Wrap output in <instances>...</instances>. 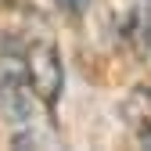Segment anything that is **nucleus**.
I'll return each mask as SVG.
<instances>
[{
	"label": "nucleus",
	"mask_w": 151,
	"mask_h": 151,
	"mask_svg": "<svg viewBox=\"0 0 151 151\" xmlns=\"http://www.w3.org/2000/svg\"><path fill=\"white\" fill-rule=\"evenodd\" d=\"M0 108L11 119L18 144H40V133H36V97L25 76V61H22V43L14 36H4L0 40Z\"/></svg>",
	"instance_id": "nucleus-1"
},
{
	"label": "nucleus",
	"mask_w": 151,
	"mask_h": 151,
	"mask_svg": "<svg viewBox=\"0 0 151 151\" xmlns=\"http://www.w3.org/2000/svg\"><path fill=\"white\" fill-rule=\"evenodd\" d=\"M22 61H25V76H29V86H32V97L47 111V119L54 115V108L61 101V90H65V65H61V54L50 40H32L22 43Z\"/></svg>",
	"instance_id": "nucleus-2"
},
{
	"label": "nucleus",
	"mask_w": 151,
	"mask_h": 151,
	"mask_svg": "<svg viewBox=\"0 0 151 151\" xmlns=\"http://www.w3.org/2000/svg\"><path fill=\"white\" fill-rule=\"evenodd\" d=\"M126 115H129V126H133L137 140L151 147V93L137 90L129 97V104H126Z\"/></svg>",
	"instance_id": "nucleus-3"
},
{
	"label": "nucleus",
	"mask_w": 151,
	"mask_h": 151,
	"mask_svg": "<svg viewBox=\"0 0 151 151\" xmlns=\"http://www.w3.org/2000/svg\"><path fill=\"white\" fill-rule=\"evenodd\" d=\"M54 4H58V11H61V14L79 18V14H86V11L93 7V0H54Z\"/></svg>",
	"instance_id": "nucleus-4"
},
{
	"label": "nucleus",
	"mask_w": 151,
	"mask_h": 151,
	"mask_svg": "<svg viewBox=\"0 0 151 151\" xmlns=\"http://www.w3.org/2000/svg\"><path fill=\"white\" fill-rule=\"evenodd\" d=\"M140 32H144V40L151 43V0H144V7H140Z\"/></svg>",
	"instance_id": "nucleus-5"
}]
</instances>
